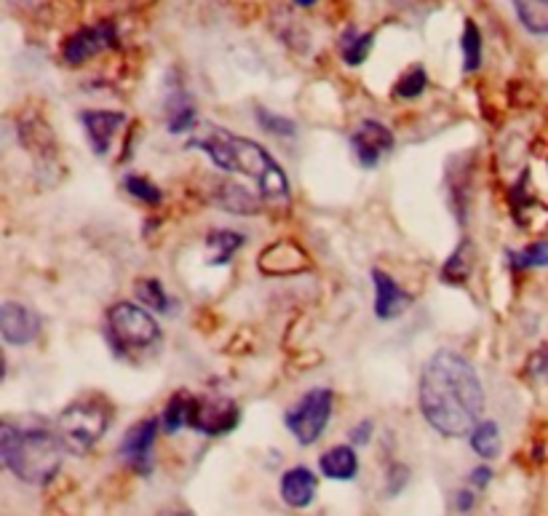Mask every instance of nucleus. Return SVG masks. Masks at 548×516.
I'll return each instance as SVG.
<instances>
[{
  "instance_id": "obj_2",
  "label": "nucleus",
  "mask_w": 548,
  "mask_h": 516,
  "mask_svg": "<svg viewBox=\"0 0 548 516\" xmlns=\"http://www.w3.org/2000/svg\"><path fill=\"white\" fill-rule=\"evenodd\" d=\"M190 148L206 153L222 172L249 177L257 185L260 198H268V201H287L289 198L287 172L257 142L225 132V129H212L206 137L190 140Z\"/></svg>"
},
{
  "instance_id": "obj_14",
  "label": "nucleus",
  "mask_w": 548,
  "mask_h": 516,
  "mask_svg": "<svg viewBox=\"0 0 548 516\" xmlns=\"http://www.w3.org/2000/svg\"><path fill=\"white\" fill-rule=\"evenodd\" d=\"M81 121L86 134H89L91 150L97 156H105L113 137L121 132V126L126 123V115L115 113V110H86V113H81Z\"/></svg>"
},
{
  "instance_id": "obj_16",
  "label": "nucleus",
  "mask_w": 548,
  "mask_h": 516,
  "mask_svg": "<svg viewBox=\"0 0 548 516\" xmlns=\"http://www.w3.org/2000/svg\"><path fill=\"white\" fill-rule=\"evenodd\" d=\"M321 474L335 482H351L353 476L359 474V458L348 444H337L332 450H327L319 458Z\"/></svg>"
},
{
  "instance_id": "obj_12",
  "label": "nucleus",
  "mask_w": 548,
  "mask_h": 516,
  "mask_svg": "<svg viewBox=\"0 0 548 516\" xmlns=\"http://www.w3.org/2000/svg\"><path fill=\"white\" fill-rule=\"evenodd\" d=\"M0 335L9 345H30L41 335V319L25 305L3 303L0 305Z\"/></svg>"
},
{
  "instance_id": "obj_30",
  "label": "nucleus",
  "mask_w": 548,
  "mask_h": 516,
  "mask_svg": "<svg viewBox=\"0 0 548 516\" xmlns=\"http://www.w3.org/2000/svg\"><path fill=\"white\" fill-rule=\"evenodd\" d=\"M123 188H126V193L129 196H134L137 201H142V204H150V206H158L161 204V190L153 185L150 180H145V177H137V174H131V177H126L123 180Z\"/></svg>"
},
{
  "instance_id": "obj_33",
  "label": "nucleus",
  "mask_w": 548,
  "mask_h": 516,
  "mask_svg": "<svg viewBox=\"0 0 548 516\" xmlns=\"http://www.w3.org/2000/svg\"><path fill=\"white\" fill-rule=\"evenodd\" d=\"M372 431H375L372 420H361L359 426L351 431V444H369V439H372Z\"/></svg>"
},
{
  "instance_id": "obj_19",
  "label": "nucleus",
  "mask_w": 548,
  "mask_h": 516,
  "mask_svg": "<svg viewBox=\"0 0 548 516\" xmlns=\"http://www.w3.org/2000/svg\"><path fill=\"white\" fill-rule=\"evenodd\" d=\"M372 43H375V33H359L356 27H348L340 35V57H343L345 65L359 67L361 62H367Z\"/></svg>"
},
{
  "instance_id": "obj_37",
  "label": "nucleus",
  "mask_w": 548,
  "mask_h": 516,
  "mask_svg": "<svg viewBox=\"0 0 548 516\" xmlns=\"http://www.w3.org/2000/svg\"><path fill=\"white\" fill-rule=\"evenodd\" d=\"M295 3L300 6V9H311V6H316L319 0H295Z\"/></svg>"
},
{
  "instance_id": "obj_31",
  "label": "nucleus",
  "mask_w": 548,
  "mask_h": 516,
  "mask_svg": "<svg viewBox=\"0 0 548 516\" xmlns=\"http://www.w3.org/2000/svg\"><path fill=\"white\" fill-rule=\"evenodd\" d=\"M409 482V471L407 466H401V463H393L388 468V495H399Z\"/></svg>"
},
{
  "instance_id": "obj_21",
  "label": "nucleus",
  "mask_w": 548,
  "mask_h": 516,
  "mask_svg": "<svg viewBox=\"0 0 548 516\" xmlns=\"http://www.w3.org/2000/svg\"><path fill=\"white\" fill-rule=\"evenodd\" d=\"M225 212L233 214H254L260 212V201L241 185H220V193L214 198Z\"/></svg>"
},
{
  "instance_id": "obj_6",
  "label": "nucleus",
  "mask_w": 548,
  "mask_h": 516,
  "mask_svg": "<svg viewBox=\"0 0 548 516\" xmlns=\"http://www.w3.org/2000/svg\"><path fill=\"white\" fill-rule=\"evenodd\" d=\"M332 404H335V394L329 388H311L287 412V418H284L287 420V428L303 447L316 444L321 434L327 431V423L332 418Z\"/></svg>"
},
{
  "instance_id": "obj_26",
  "label": "nucleus",
  "mask_w": 548,
  "mask_h": 516,
  "mask_svg": "<svg viewBox=\"0 0 548 516\" xmlns=\"http://www.w3.org/2000/svg\"><path fill=\"white\" fill-rule=\"evenodd\" d=\"M508 265L514 271H524V268H546L548 265V241H535V244L508 252Z\"/></svg>"
},
{
  "instance_id": "obj_24",
  "label": "nucleus",
  "mask_w": 548,
  "mask_h": 516,
  "mask_svg": "<svg viewBox=\"0 0 548 516\" xmlns=\"http://www.w3.org/2000/svg\"><path fill=\"white\" fill-rule=\"evenodd\" d=\"M460 49H463V70L476 73L482 67V33H479V25H476L474 19H466Z\"/></svg>"
},
{
  "instance_id": "obj_11",
  "label": "nucleus",
  "mask_w": 548,
  "mask_h": 516,
  "mask_svg": "<svg viewBox=\"0 0 548 516\" xmlns=\"http://www.w3.org/2000/svg\"><path fill=\"white\" fill-rule=\"evenodd\" d=\"M158 434V420L145 418L123 434L121 439V458L129 463L134 471L140 474H148L150 471V450H153V442H156Z\"/></svg>"
},
{
  "instance_id": "obj_5",
  "label": "nucleus",
  "mask_w": 548,
  "mask_h": 516,
  "mask_svg": "<svg viewBox=\"0 0 548 516\" xmlns=\"http://www.w3.org/2000/svg\"><path fill=\"white\" fill-rule=\"evenodd\" d=\"M107 329L110 337L118 348L134 351V348H148L150 343H156L161 337V327H158L156 316L148 308H142L137 303H115L107 311Z\"/></svg>"
},
{
  "instance_id": "obj_23",
  "label": "nucleus",
  "mask_w": 548,
  "mask_h": 516,
  "mask_svg": "<svg viewBox=\"0 0 548 516\" xmlns=\"http://www.w3.org/2000/svg\"><path fill=\"white\" fill-rule=\"evenodd\" d=\"M198 115H196V107H193V102H190V97L185 94V91H177L172 97V102H169V132L172 134H185L190 132L193 126H196Z\"/></svg>"
},
{
  "instance_id": "obj_22",
  "label": "nucleus",
  "mask_w": 548,
  "mask_h": 516,
  "mask_svg": "<svg viewBox=\"0 0 548 516\" xmlns=\"http://www.w3.org/2000/svg\"><path fill=\"white\" fill-rule=\"evenodd\" d=\"M471 450L484 460L500 455V428L495 420H479V426L471 431Z\"/></svg>"
},
{
  "instance_id": "obj_8",
  "label": "nucleus",
  "mask_w": 548,
  "mask_h": 516,
  "mask_svg": "<svg viewBox=\"0 0 548 516\" xmlns=\"http://www.w3.org/2000/svg\"><path fill=\"white\" fill-rule=\"evenodd\" d=\"M238 426V407L230 399H190L188 428L204 436L230 434Z\"/></svg>"
},
{
  "instance_id": "obj_9",
  "label": "nucleus",
  "mask_w": 548,
  "mask_h": 516,
  "mask_svg": "<svg viewBox=\"0 0 548 516\" xmlns=\"http://www.w3.org/2000/svg\"><path fill=\"white\" fill-rule=\"evenodd\" d=\"M396 140H393V132L385 126V123L375 121V118H364V121L356 126V132L351 134V150L356 161H359L364 169H375L380 164V158L385 153H391Z\"/></svg>"
},
{
  "instance_id": "obj_20",
  "label": "nucleus",
  "mask_w": 548,
  "mask_h": 516,
  "mask_svg": "<svg viewBox=\"0 0 548 516\" xmlns=\"http://www.w3.org/2000/svg\"><path fill=\"white\" fill-rule=\"evenodd\" d=\"M241 246H244V236L236 233V230H212V233L206 236V249L214 252L212 257H209V265L230 263Z\"/></svg>"
},
{
  "instance_id": "obj_29",
  "label": "nucleus",
  "mask_w": 548,
  "mask_h": 516,
  "mask_svg": "<svg viewBox=\"0 0 548 516\" xmlns=\"http://www.w3.org/2000/svg\"><path fill=\"white\" fill-rule=\"evenodd\" d=\"M254 115H257V123H260L262 129L270 134H276V137H295L297 134V123L292 121V118L270 113L268 107H257Z\"/></svg>"
},
{
  "instance_id": "obj_4",
  "label": "nucleus",
  "mask_w": 548,
  "mask_h": 516,
  "mask_svg": "<svg viewBox=\"0 0 548 516\" xmlns=\"http://www.w3.org/2000/svg\"><path fill=\"white\" fill-rule=\"evenodd\" d=\"M110 418H113V412H110L105 402H99V399H78V402H73L70 407L59 412V436H62L67 450L75 452V455H83L105 436V431L110 428Z\"/></svg>"
},
{
  "instance_id": "obj_7",
  "label": "nucleus",
  "mask_w": 548,
  "mask_h": 516,
  "mask_svg": "<svg viewBox=\"0 0 548 516\" xmlns=\"http://www.w3.org/2000/svg\"><path fill=\"white\" fill-rule=\"evenodd\" d=\"M118 46V27L115 22H97V25L81 27L62 43V59L67 65H83L97 54Z\"/></svg>"
},
{
  "instance_id": "obj_1",
  "label": "nucleus",
  "mask_w": 548,
  "mask_h": 516,
  "mask_svg": "<svg viewBox=\"0 0 548 516\" xmlns=\"http://www.w3.org/2000/svg\"><path fill=\"white\" fill-rule=\"evenodd\" d=\"M484 410V388L474 364L458 351L442 348L420 372V412L436 434L471 436Z\"/></svg>"
},
{
  "instance_id": "obj_3",
  "label": "nucleus",
  "mask_w": 548,
  "mask_h": 516,
  "mask_svg": "<svg viewBox=\"0 0 548 516\" xmlns=\"http://www.w3.org/2000/svg\"><path fill=\"white\" fill-rule=\"evenodd\" d=\"M62 436L49 428H17L14 423L0 426V458L3 466L25 484H49L57 476L65 455Z\"/></svg>"
},
{
  "instance_id": "obj_32",
  "label": "nucleus",
  "mask_w": 548,
  "mask_h": 516,
  "mask_svg": "<svg viewBox=\"0 0 548 516\" xmlns=\"http://www.w3.org/2000/svg\"><path fill=\"white\" fill-rule=\"evenodd\" d=\"M468 482H471V487H476V490H484V487L492 482V468L490 466H476L474 471L468 474Z\"/></svg>"
},
{
  "instance_id": "obj_27",
  "label": "nucleus",
  "mask_w": 548,
  "mask_h": 516,
  "mask_svg": "<svg viewBox=\"0 0 548 516\" xmlns=\"http://www.w3.org/2000/svg\"><path fill=\"white\" fill-rule=\"evenodd\" d=\"M428 89V73L420 65L409 67L407 73L401 75L396 86H393V97L396 99H418L423 97V91Z\"/></svg>"
},
{
  "instance_id": "obj_10",
  "label": "nucleus",
  "mask_w": 548,
  "mask_h": 516,
  "mask_svg": "<svg viewBox=\"0 0 548 516\" xmlns=\"http://www.w3.org/2000/svg\"><path fill=\"white\" fill-rule=\"evenodd\" d=\"M257 268L262 276H297V273L311 271V257L295 241H279L262 249Z\"/></svg>"
},
{
  "instance_id": "obj_28",
  "label": "nucleus",
  "mask_w": 548,
  "mask_h": 516,
  "mask_svg": "<svg viewBox=\"0 0 548 516\" xmlns=\"http://www.w3.org/2000/svg\"><path fill=\"white\" fill-rule=\"evenodd\" d=\"M190 399H193V396L185 394V391H182V394H174L172 399H169V404H166L164 410V428L169 434H177L180 428L188 426Z\"/></svg>"
},
{
  "instance_id": "obj_13",
  "label": "nucleus",
  "mask_w": 548,
  "mask_h": 516,
  "mask_svg": "<svg viewBox=\"0 0 548 516\" xmlns=\"http://www.w3.org/2000/svg\"><path fill=\"white\" fill-rule=\"evenodd\" d=\"M372 281H375V313L380 321L399 319L401 313L412 305V295L404 292L385 271L375 268L372 271Z\"/></svg>"
},
{
  "instance_id": "obj_35",
  "label": "nucleus",
  "mask_w": 548,
  "mask_h": 516,
  "mask_svg": "<svg viewBox=\"0 0 548 516\" xmlns=\"http://www.w3.org/2000/svg\"><path fill=\"white\" fill-rule=\"evenodd\" d=\"M532 367H535V372H540V375L548 377V348L538 356V361H532Z\"/></svg>"
},
{
  "instance_id": "obj_25",
  "label": "nucleus",
  "mask_w": 548,
  "mask_h": 516,
  "mask_svg": "<svg viewBox=\"0 0 548 516\" xmlns=\"http://www.w3.org/2000/svg\"><path fill=\"white\" fill-rule=\"evenodd\" d=\"M134 295L142 305H148V311L153 313H166L172 308V300L166 295V289L161 287L158 279H140L134 284Z\"/></svg>"
},
{
  "instance_id": "obj_17",
  "label": "nucleus",
  "mask_w": 548,
  "mask_h": 516,
  "mask_svg": "<svg viewBox=\"0 0 548 516\" xmlns=\"http://www.w3.org/2000/svg\"><path fill=\"white\" fill-rule=\"evenodd\" d=\"M471 268H474V244L466 238L450 254V260L444 263L442 281L444 284H452V287H460V284H466L471 279Z\"/></svg>"
},
{
  "instance_id": "obj_36",
  "label": "nucleus",
  "mask_w": 548,
  "mask_h": 516,
  "mask_svg": "<svg viewBox=\"0 0 548 516\" xmlns=\"http://www.w3.org/2000/svg\"><path fill=\"white\" fill-rule=\"evenodd\" d=\"M158 516H190V514H185V511H180V508H169V511H161Z\"/></svg>"
},
{
  "instance_id": "obj_18",
  "label": "nucleus",
  "mask_w": 548,
  "mask_h": 516,
  "mask_svg": "<svg viewBox=\"0 0 548 516\" xmlns=\"http://www.w3.org/2000/svg\"><path fill=\"white\" fill-rule=\"evenodd\" d=\"M519 25L530 35H548V0H511Z\"/></svg>"
},
{
  "instance_id": "obj_15",
  "label": "nucleus",
  "mask_w": 548,
  "mask_h": 516,
  "mask_svg": "<svg viewBox=\"0 0 548 516\" xmlns=\"http://www.w3.org/2000/svg\"><path fill=\"white\" fill-rule=\"evenodd\" d=\"M316 487H319V479H316L311 468H289L281 476V500L292 508L311 506L313 498H316Z\"/></svg>"
},
{
  "instance_id": "obj_34",
  "label": "nucleus",
  "mask_w": 548,
  "mask_h": 516,
  "mask_svg": "<svg viewBox=\"0 0 548 516\" xmlns=\"http://www.w3.org/2000/svg\"><path fill=\"white\" fill-rule=\"evenodd\" d=\"M471 508H474V492L460 490L458 492V511H460V514H468Z\"/></svg>"
}]
</instances>
